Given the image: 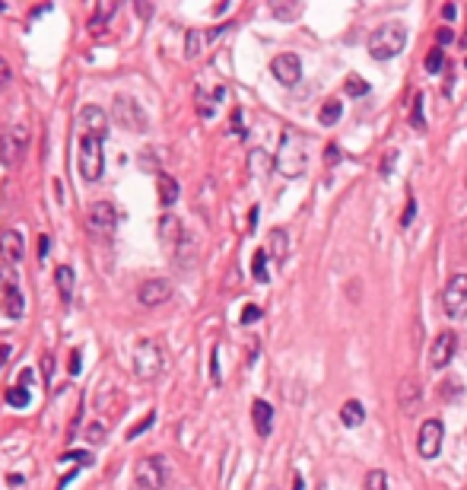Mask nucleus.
<instances>
[{
    "label": "nucleus",
    "mask_w": 467,
    "mask_h": 490,
    "mask_svg": "<svg viewBox=\"0 0 467 490\" xmlns=\"http://www.w3.org/2000/svg\"><path fill=\"white\" fill-rule=\"evenodd\" d=\"M318 490H324V487H318Z\"/></svg>",
    "instance_id": "nucleus-54"
},
{
    "label": "nucleus",
    "mask_w": 467,
    "mask_h": 490,
    "mask_svg": "<svg viewBox=\"0 0 467 490\" xmlns=\"http://www.w3.org/2000/svg\"><path fill=\"white\" fill-rule=\"evenodd\" d=\"M80 127H83V134H92V137H102V141H105V134H108V115H105V108L86 105V108L80 112Z\"/></svg>",
    "instance_id": "nucleus-16"
},
{
    "label": "nucleus",
    "mask_w": 467,
    "mask_h": 490,
    "mask_svg": "<svg viewBox=\"0 0 467 490\" xmlns=\"http://www.w3.org/2000/svg\"><path fill=\"white\" fill-rule=\"evenodd\" d=\"M74 280H76V274H74V267L70 265H61L58 271H54V283H58L61 303H67V306H70V299H74Z\"/></svg>",
    "instance_id": "nucleus-21"
},
{
    "label": "nucleus",
    "mask_w": 467,
    "mask_h": 490,
    "mask_svg": "<svg viewBox=\"0 0 467 490\" xmlns=\"http://www.w3.org/2000/svg\"><path fill=\"white\" fill-rule=\"evenodd\" d=\"M267 261H271V255H267V249H258L254 252V261H251V274L258 283H267L271 280V274H267Z\"/></svg>",
    "instance_id": "nucleus-27"
},
{
    "label": "nucleus",
    "mask_w": 467,
    "mask_h": 490,
    "mask_svg": "<svg viewBox=\"0 0 467 490\" xmlns=\"http://www.w3.org/2000/svg\"><path fill=\"white\" fill-rule=\"evenodd\" d=\"M464 185H467V172H464Z\"/></svg>",
    "instance_id": "nucleus-53"
},
{
    "label": "nucleus",
    "mask_w": 467,
    "mask_h": 490,
    "mask_svg": "<svg viewBox=\"0 0 467 490\" xmlns=\"http://www.w3.org/2000/svg\"><path fill=\"white\" fill-rule=\"evenodd\" d=\"M451 39H455V32H451V29H439V35H435V42H439V48L451 45Z\"/></svg>",
    "instance_id": "nucleus-45"
},
{
    "label": "nucleus",
    "mask_w": 467,
    "mask_h": 490,
    "mask_svg": "<svg viewBox=\"0 0 467 490\" xmlns=\"http://www.w3.org/2000/svg\"><path fill=\"white\" fill-rule=\"evenodd\" d=\"M248 166H251L254 175H264V172H271L273 166V159L264 153V150H251V156H248Z\"/></svg>",
    "instance_id": "nucleus-28"
},
{
    "label": "nucleus",
    "mask_w": 467,
    "mask_h": 490,
    "mask_svg": "<svg viewBox=\"0 0 467 490\" xmlns=\"http://www.w3.org/2000/svg\"><path fill=\"white\" fill-rule=\"evenodd\" d=\"M271 74L277 76L283 86H295L299 76H302V61L295 58V54H277V58L271 61Z\"/></svg>",
    "instance_id": "nucleus-12"
},
{
    "label": "nucleus",
    "mask_w": 467,
    "mask_h": 490,
    "mask_svg": "<svg viewBox=\"0 0 467 490\" xmlns=\"http://www.w3.org/2000/svg\"><path fill=\"white\" fill-rule=\"evenodd\" d=\"M86 440L96 442V446H98V442H105V427H102V424H90V427H86Z\"/></svg>",
    "instance_id": "nucleus-36"
},
{
    "label": "nucleus",
    "mask_w": 467,
    "mask_h": 490,
    "mask_svg": "<svg viewBox=\"0 0 467 490\" xmlns=\"http://www.w3.org/2000/svg\"><path fill=\"white\" fill-rule=\"evenodd\" d=\"M340 420H344V427H360L362 420H366V407H362L360 401H346V405L340 407Z\"/></svg>",
    "instance_id": "nucleus-23"
},
{
    "label": "nucleus",
    "mask_w": 467,
    "mask_h": 490,
    "mask_svg": "<svg viewBox=\"0 0 467 490\" xmlns=\"http://www.w3.org/2000/svg\"><path fill=\"white\" fill-rule=\"evenodd\" d=\"M102 137L80 134V153H76V169L86 182H98L105 172V156H102Z\"/></svg>",
    "instance_id": "nucleus-3"
},
{
    "label": "nucleus",
    "mask_w": 467,
    "mask_h": 490,
    "mask_svg": "<svg viewBox=\"0 0 467 490\" xmlns=\"http://www.w3.org/2000/svg\"><path fill=\"white\" fill-rule=\"evenodd\" d=\"M165 369V354L163 347H159V341H140L137 347H134V373H137V379H143V382H153V379H159Z\"/></svg>",
    "instance_id": "nucleus-4"
},
{
    "label": "nucleus",
    "mask_w": 467,
    "mask_h": 490,
    "mask_svg": "<svg viewBox=\"0 0 467 490\" xmlns=\"http://www.w3.org/2000/svg\"><path fill=\"white\" fill-rule=\"evenodd\" d=\"M261 318V306H245V312H242V325H251Z\"/></svg>",
    "instance_id": "nucleus-38"
},
{
    "label": "nucleus",
    "mask_w": 467,
    "mask_h": 490,
    "mask_svg": "<svg viewBox=\"0 0 467 490\" xmlns=\"http://www.w3.org/2000/svg\"><path fill=\"white\" fill-rule=\"evenodd\" d=\"M346 92H350V96H366V92H369V83L353 74V76H346Z\"/></svg>",
    "instance_id": "nucleus-34"
},
{
    "label": "nucleus",
    "mask_w": 467,
    "mask_h": 490,
    "mask_svg": "<svg viewBox=\"0 0 467 490\" xmlns=\"http://www.w3.org/2000/svg\"><path fill=\"white\" fill-rule=\"evenodd\" d=\"M293 490H305V481H302V474H295V478H293Z\"/></svg>",
    "instance_id": "nucleus-50"
},
{
    "label": "nucleus",
    "mask_w": 467,
    "mask_h": 490,
    "mask_svg": "<svg viewBox=\"0 0 467 490\" xmlns=\"http://www.w3.org/2000/svg\"><path fill=\"white\" fill-rule=\"evenodd\" d=\"M413 216H417V201H410V204H407V214H404L401 223H404V226H410V220H413Z\"/></svg>",
    "instance_id": "nucleus-46"
},
{
    "label": "nucleus",
    "mask_w": 467,
    "mask_h": 490,
    "mask_svg": "<svg viewBox=\"0 0 467 490\" xmlns=\"http://www.w3.org/2000/svg\"><path fill=\"white\" fill-rule=\"evenodd\" d=\"M309 166V137L299 131H283L280 137V150L273 156V169L287 178H299Z\"/></svg>",
    "instance_id": "nucleus-1"
},
{
    "label": "nucleus",
    "mask_w": 467,
    "mask_h": 490,
    "mask_svg": "<svg viewBox=\"0 0 467 490\" xmlns=\"http://www.w3.org/2000/svg\"><path fill=\"white\" fill-rule=\"evenodd\" d=\"M153 420H156V414H153V411H149V414L143 417L140 424H134V427H131V433H127V440H137L140 433H143V430H149V427H153Z\"/></svg>",
    "instance_id": "nucleus-35"
},
{
    "label": "nucleus",
    "mask_w": 467,
    "mask_h": 490,
    "mask_svg": "<svg viewBox=\"0 0 467 490\" xmlns=\"http://www.w3.org/2000/svg\"><path fill=\"white\" fill-rule=\"evenodd\" d=\"M137 13L140 17H153V7L149 3H137Z\"/></svg>",
    "instance_id": "nucleus-49"
},
{
    "label": "nucleus",
    "mask_w": 467,
    "mask_h": 490,
    "mask_svg": "<svg viewBox=\"0 0 467 490\" xmlns=\"http://www.w3.org/2000/svg\"><path fill=\"white\" fill-rule=\"evenodd\" d=\"M404 45H407V29H404V23H397V19L378 25L375 32L369 35V54L375 61L397 58V54L404 51Z\"/></svg>",
    "instance_id": "nucleus-2"
},
{
    "label": "nucleus",
    "mask_w": 467,
    "mask_h": 490,
    "mask_svg": "<svg viewBox=\"0 0 467 490\" xmlns=\"http://www.w3.org/2000/svg\"><path fill=\"white\" fill-rule=\"evenodd\" d=\"M64 462H76V465H90V456L86 452H67Z\"/></svg>",
    "instance_id": "nucleus-43"
},
{
    "label": "nucleus",
    "mask_w": 467,
    "mask_h": 490,
    "mask_svg": "<svg viewBox=\"0 0 467 490\" xmlns=\"http://www.w3.org/2000/svg\"><path fill=\"white\" fill-rule=\"evenodd\" d=\"M0 255H3V265H19L25 258V242L19 229H3L0 233Z\"/></svg>",
    "instance_id": "nucleus-15"
},
{
    "label": "nucleus",
    "mask_w": 467,
    "mask_h": 490,
    "mask_svg": "<svg viewBox=\"0 0 467 490\" xmlns=\"http://www.w3.org/2000/svg\"><path fill=\"white\" fill-rule=\"evenodd\" d=\"M159 239L169 245V242H175V239H181V223L175 220L172 214H165L163 220H159Z\"/></svg>",
    "instance_id": "nucleus-25"
},
{
    "label": "nucleus",
    "mask_w": 467,
    "mask_h": 490,
    "mask_svg": "<svg viewBox=\"0 0 467 490\" xmlns=\"http://www.w3.org/2000/svg\"><path fill=\"white\" fill-rule=\"evenodd\" d=\"M442 306L448 318H464L467 316V274L448 277L442 290Z\"/></svg>",
    "instance_id": "nucleus-7"
},
{
    "label": "nucleus",
    "mask_w": 467,
    "mask_h": 490,
    "mask_svg": "<svg viewBox=\"0 0 467 490\" xmlns=\"http://www.w3.org/2000/svg\"><path fill=\"white\" fill-rule=\"evenodd\" d=\"M29 401H32V395H29V389L19 385V382L7 391V405H13V407H29Z\"/></svg>",
    "instance_id": "nucleus-29"
},
{
    "label": "nucleus",
    "mask_w": 467,
    "mask_h": 490,
    "mask_svg": "<svg viewBox=\"0 0 467 490\" xmlns=\"http://www.w3.org/2000/svg\"><path fill=\"white\" fill-rule=\"evenodd\" d=\"M442 433H445V427H442V420H426V424L419 427V436H417V452L423 458H435L439 456V449H442Z\"/></svg>",
    "instance_id": "nucleus-10"
},
{
    "label": "nucleus",
    "mask_w": 467,
    "mask_h": 490,
    "mask_svg": "<svg viewBox=\"0 0 467 490\" xmlns=\"http://www.w3.org/2000/svg\"><path fill=\"white\" fill-rule=\"evenodd\" d=\"M271 10H273V17H280V19H295L299 13H302L299 3H287V7H283V3H273Z\"/></svg>",
    "instance_id": "nucleus-32"
},
{
    "label": "nucleus",
    "mask_w": 467,
    "mask_h": 490,
    "mask_svg": "<svg viewBox=\"0 0 467 490\" xmlns=\"http://www.w3.org/2000/svg\"><path fill=\"white\" fill-rule=\"evenodd\" d=\"M455 344H458L455 331H439V338L429 347V366L433 369H445L451 363V357H455Z\"/></svg>",
    "instance_id": "nucleus-13"
},
{
    "label": "nucleus",
    "mask_w": 467,
    "mask_h": 490,
    "mask_svg": "<svg viewBox=\"0 0 467 490\" xmlns=\"http://www.w3.org/2000/svg\"><path fill=\"white\" fill-rule=\"evenodd\" d=\"M51 373H54V357L45 354V357H41V376H45V382H51Z\"/></svg>",
    "instance_id": "nucleus-39"
},
{
    "label": "nucleus",
    "mask_w": 467,
    "mask_h": 490,
    "mask_svg": "<svg viewBox=\"0 0 467 490\" xmlns=\"http://www.w3.org/2000/svg\"><path fill=\"white\" fill-rule=\"evenodd\" d=\"M455 13H458V10H455V3H445V7H442V17L445 19H455Z\"/></svg>",
    "instance_id": "nucleus-48"
},
{
    "label": "nucleus",
    "mask_w": 467,
    "mask_h": 490,
    "mask_svg": "<svg viewBox=\"0 0 467 490\" xmlns=\"http://www.w3.org/2000/svg\"><path fill=\"white\" fill-rule=\"evenodd\" d=\"M25 147H29V127L13 125L10 134L3 137V163H17V159H23Z\"/></svg>",
    "instance_id": "nucleus-14"
},
{
    "label": "nucleus",
    "mask_w": 467,
    "mask_h": 490,
    "mask_svg": "<svg viewBox=\"0 0 467 490\" xmlns=\"http://www.w3.org/2000/svg\"><path fill=\"white\" fill-rule=\"evenodd\" d=\"M118 226V210L112 201H96L90 207V229L98 236H112Z\"/></svg>",
    "instance_id": "nucleus-9"
},
{
    "label": "nucleus",
    "mask_w": 467,
    "mask_h": 490,
    "mask_svg": "<svg viewBox=\"0 0 467 490\" xmlns=\"http://www.w3.org/2000/svg\"><path fill=\"white\" fill-rule=\"evenodd\" d=\"M48 252H51V236H39V258L41 261L48 258Z\"/></svg>",
    "instance_id": "nucleus-44"
},
{
    "label": "nucleus",
    "mask_w": 467,
    "mask_h": 490,
    "mask_svg": "<svg viewBox=\"0 0 467 490\" xmlns=\"http://www.w3.org/2000/svg\"><path fill=\"white\" fill-rule=\"evenodd\" d=\"M397 401H401L404 411H417L419 401H423V389H419V379L407 376V379L401 382V389H397Z\"/></svg>",
    "instance_id": "nucleus-19"
},
{
    "label": "nucleus",
    "mask_w": 467,
    "mask_h": 490,
    "mask_svg": "<svg viewBox=\"0 0 467 490\" xmlns=\"http://www.w3.org/2000/svg\"><path fill=\"white\" fill-rule=\"evenodd\" d=\"M165 299H172V280H165V277H153V280L140 283V290H137L140 306H163Z\"/></svg>",
    "instance_id": "nucleus-11"
},
{
    "label": "nucleus",
    "mask_w": 467,
    "mask_h": 490,
    "mask_svg": "<svg viewBox=\"0 0 467 490\" xmlns=\"http://www.w3.org/2000/svg\"><path fill=\"white\" fill-rule=\"evenodd\" d=\"M442 67H445V54H442V48L429 51V54H426V70H429V74H439Z\"/></svg>",
    "instance_id": "nucleus-33"
},
{
    "label": "nucleus",
    "mask_w": 467,
    "mask_h": 490,
    "mask_svg": "<svg viewBox=\"0 0 467 490\" xmlns=\"http://www.w3.org/2000/svg\"><path fill=\"white\" fill-rule=\"evenodd\" d=\"M366 490H388V474L372 468V471L366 474Z\"/></svg>",
    "instance_id": "nucleus-31"
},
{
    "label": "nucleus",
    "mask_w": 467,
    "mask_h": 490,
    "mask_svg": "<svg viewBox=\"0 0 467 490\" xmlns=\"http://www.w3.org/2000/svg\"><path fill=\"white\" fill-rule=\"evenodd\" d=\"M115 10H118V3H112V0L98 3L96 13H92V19H90V29H92V32H102V29H105V19L115 17Z\"/></svg>",
    "instance_id": "nucleus-26"
},
{
    "label": "nucleus",
    "mask_w": 467,
    "mask_h": 490,
    "mask_svg": "<svg viewBox=\"0 0 467 490\" xmlns=\"http://www.w3.org/2000/svg\"><path fill=\"white\" fill-rule=\"evenodd\" d=\"M251 417H254V430H258V436H271L273 430V407L267 405V401H254L251 405Z\"/></svg>",
    "instance_id": "nucleus-20"
},
{
    "label": "nucleus",
    "mask_w": 467,
    "mask_h": 490,
    "mask_svg": "<svg viewBox=\"0 0 467 490\" xmlns=\"http://www.w3.org/2000/svg\"><path fill=\"white\" fill-rule=\"evenodd\" d=\"M267 255L273 258V261H287V255H289V239H287V229H273L271 233V249H267Z\"/></svg>",
    "instance_id": "nucleus-22"
},
{
    "label": "nucleus",
    "mask_w": 467,
    "mask_h": 490,
    "mask_svg": "<svg viewBox=\"0 0 467 490\" xmlns=\"http://www.w3.org/2000/svg\"><path fill=\"white\" fill-rule=\"evenodd\" d=\"M222 32H226V25H216L210 32H204V29H188V32H185V54H188V58H200L207 45Z\"/></svg>",
    "instance_id": "nucleus-17"
},
{
    "label": "nucleus",
    "mask_w": 467,
    "mask_h": 490,
    "mask_svg": "<svg viewBox=\"0 0 467 490\" xmlns=\"http://www.w3.org/2000/svg\"><path fill=\"white\" fill-rule=\"evenodd\" d=\"M83 354H80V350H74V354H70V360H67V373H70V376H80V366H83Z\"/></svg>",
    "instance_id": "nucleus-37"
},
{
    "label": "nucleus",
    "mask_w": 467,
    "mask_h": 490,
    "mask_svg": "<svg viewBox=\"0 0 467 490\" xmlns=\"http://www.w3.org/2000/svg\"><path fill=\"white\" fill-rule=\"evenodd\" d=\"M10 80H13V74H10V64H7L3 58H0V90H3V86H7Z\"/></svg>",
    "instance_id": "nucleus-42"
},
{
    "label": "nucleus",
    "mask_w": 467,
    "mask_h": 490,
    "mask_svg": "<svg viewBox=\"0 0 467 490\" xmlns=\"http://www.w3.org/2000/svg\"><path fill=\"white\" fill-rule=\"evenodd\" d=\"M156 192H159V207L163 210H172V204L178 201L181 188L169 172H156Z\"/></svg>",
    "instance_id": "nucleus-18"
},
{
    "label": "nucleus",
    "mask_w": 467,
    "mask_h": 490,
    "mask_svg": "<svg viewBox=\"0 0 467 490\" xmlns=\"http://www.w3.org/2000/svg\"><path fill=\"white\" fill-rule=\"evenodd\" d=\"M340 159H344L340 147H337V143H331V147H328V153H324V163H328V166H334V163H340Z\"/></svg>",
    "instance_id": "nucleus-40"
},
{
    "label": "nucleus",
    "mask_w": 467,
    "mask_h": 490,
    "mask_svg": "<svg viewBox=\"0 0 467 490\" xmlns=\"http://www.w3.org/2000/svg\"><path fill=\"white\" fill-rule=\"evenodd\" d=\"M340 115H344V102L328 99L324 105H321V112H318V121L324 127H331V125H337V121H340Z\"/></svg>",
    "instance_id": "nucleus-24"
},
{
    "label": "nucleus",
    "mask_w": 467,
    "mask_h": 490,
    "mask_svg": "<svg viewBox=\"0 0 467 490\" xmlns=\"http://www.w3.org/2000/svg\"><path fill=\"white\" fill-rule=\"evenodd\" d=\"M7 357H10V347H0V366L7 363Z\"/></svg>",
    "instance_id": "nucleus-51"
},
{
    "label": "nucleus",
    "mask_w": 467,
    "mask_h": 490,
    "mask_svg": "<svg viewBox=\"0 0 467 490\" xmlns=\"http://www.w3.org/2000/svg\"><path fill=\"white\" fill-rule=\"evenodd\" d=\"M229 125H232V134H236V137H245V127H242V112H238V108L232 112V121H229Z\"/></svg>",
    "instance_id": "nucleus-41"
},
{
    "label": "nucleus",
    "mask_w": 467,
    "mask_h": 490,
    "mask_svg": "<svg viewBox=\"0 0 467 490\" xmlns=\"http://www.w3.org/2000/svg\"><path fill=\"white\" fill-rule=\"evenodd\" d=\"M461 42H464V45H467V32H464V39H461Z\"/></svg>",
    "instance_id": "nucleus-52"
},
{
    "label": "nucleus",
    "mask_w": 467,
    "mask_h": 490,
    "mask_svg": "<svg viewBox=\"0 0 467 490\" xmlns=\"http://www.w3.org/2000/svg\"><path fill=\"white\" fill-rule=\"evenodd\" d=\"M0 309H3L7 318H23V312H25V299L19 293L13 265H0Z\"/></svg>",
    "instance_id": "nucleus-5"
},
{
    "label": "nucleus",
    "mask_w": 467,
    "mask_h": 490,
    "mask_svg": "<svg viewBox=\"0 0 467 490\" xmlns=\"http://www.w3.org/2000/svg\"><path fill=\"white\" fill-rule=\"evenodd\" d=\"M423 92H417V99H413V112H410V125L417 127V131H426V121H423Z\"/></svg>",
    "instance_id": "nucleus-30"
},
{
    "label": "nucleus",
    "mask_w": 467,
    "mask_h": 490,
    "mask_svg": "<svg viewBox=\"0 0 467 490\" xmlns=\"http://www.w3.org/2000/svg\"><path fill=\"white\" fill-rule=\"evenodd\" d=\"M165 478H169V471H165L163 456L140 458L134 468V490H163Z\"/></svg>",
    "instance_id": "nucleus-6"
},
{
    "label": "nucleus",
    "mask_w": 467,
    "mask_h": 490,
    "mask_svg": "<svg viewBox=\"0 0 467 490\" xmlns=\"http://www.w3.org/2000/svg\"><path fill=\"white\" fill-rule=\"evenodd\" d=\"M112 112H115V121L121 127H127V131L140 134L147 131V112L140 108V102H134L131 96H115V105H112Z\"/></svg>",
    "instance_id": "nucleus-8"
},
{
    "label": "nucleus",
    "mask_w": 467,
    "mask_h": 490,
    "mask_svg": "<svg viewBox=\"0 0 467 490\" xmlns=\"http://www.w3.org/2000/svg\"><path fill=\"white\" fill-rule=\"evenodd\" d=\"M32 379H35V373H32V369H23V373H19V379H17V382L29 389V385H32Z\"/></svg>",
    "instance_id": "nucleus-47"
}]
</instances>
